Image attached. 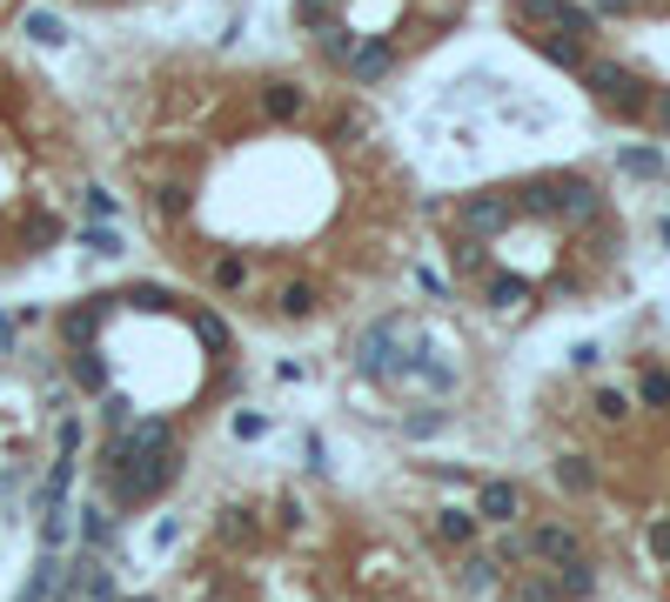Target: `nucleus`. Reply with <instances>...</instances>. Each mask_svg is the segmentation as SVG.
I'll return each mask as SVG.
<instances>
[{
    "mask_svg": "<svg viewBox=\"0 0 670 602\" xmlns=\"http://www.w3.org/2000/svg\"><path fill=\"white\" fill-rule=\"evenodd\" d=\"M21 14H27V0H0V27H14Z\"/></svg>",
    "mask_w": 670,
    "mask_h": 602,
    "instance_id": "nucleus-21",
    "label": "nucleus"
},
{
    "mask_svg": "<svg viewBox=\"0 0 670 602\" xmlns=\"http://www.w3.org/2000/svg\"><path fill=\"white\" fill-rule=\"evenodd\" d=\"M549 475H557L564 496H590V489H597V462H590V456H557Z\"/></svg>",
    "mask_w": 670,
    "mask_h": 602,
    "instance_id": "nucleus-10",
    "label": "nucleus"
},
{
    "mask_svg": "<svg viewBox=\"0 0 670 602\" xmlns=\"http://www.w3.org/2000/svg\"><path fill=\"white\" fill-rule=\"evenodd\" d=\"M523 542H530V555H536V562H549V569L583 555V536L570 529V522H530V536H523Z\"/></svg>",
    "mask_w": 670,
    "mask_h": 602,
    "instance_id": "nucleus-5",
    "label": "nucleus"
},
{
    "mask_svg": "<svg viewBox=\"0 0 670 602\" xmlns=\"http://www.w3.org/2000/svg\"><path fill=\"white\" fill-rule=\"evenodd\" d=\"M549 589H557V602H583L597 595V562L577 555V562H557V576H549Z\"/></svg>",
    "mask_w": 670,
    "mask_h": 602,
    "instance_id": "nucleus-8",
    "label": "nucleus"
},
{
    "mask_svg": "<svg viewBox=\"0 0 670 602\" xmlns=\"http://www.w3.org/2000/svg\"><path fill=\"white\" fill-rule=\"evenodd\" d=\"M617 168H623V175H637V181H663V154H657V148H623V154H617Z\"/></svg>",
    "mask_w": 670,
    "mask_h": 602,
    "instance_id": "nucleus-12",
    "label": "nucleus"
},
{
    "mask_svg": "<svg viewBox=\"0 0 670 602\" xmlns=\"http://www.w3.org/2000/svg\"><path fill=\"white\" fill-rule=\"evenodd\" d=\"M637 401L657 409V415H670V369H644L637 375Z\"/></svg>",
    "mask_w": 670,
    "mask_h": 602,
    "instance_id": "nucleus-14",
    "label": "nucleus"
},
{
    "mask_svg": "<svg viewBox=\"0 0 670 602\" xmlns=\"http://www.w3.org/2000/svg\"><path fill=\"white\" fill-rule=\"evenodd\" d=\"M81 542H88V555L114 549V522H108V509H101V502H94V509H81Z\"/></svg>",
    "mask_w": 670,
    "mask_h": 602,
    "instance_id": "nucleus-13",
    "label": "nucleus"
},
{
    "mask_svg": "<svg viewBox=\"0 0 670 602\" xmlns=\"http://www.w3.org/2000/svg\"><path fill=\"white\" fill-rule=\"evenodd\" d=\"M590 409H597V422H630V395L623 388H597V395H590Z\"/></svg>",
    "mask_w": 670,
    "mask_h": 602,
    "instance_id": "nucleus-15",
    "label": "nucleus"
},
{
    "mask_svg": "<svg viewBox=\"0 0 670 602\" xmlns=\"http://www.w3.org/2000/svg\"><path fill=\"white\" fill-rule=\"evenodd\" d=\"M597 361H604V348H597V342H577V348H570V369H583V375L597 369Z\"/></svg>",
    "mask_w": 670,
    "mask_h": 602,
    "instance_id": "nucleus-20",
    "label": "nucleus"
},
{
    "mask_svg": "<svg viewBox=\"0 0 670 602\" xmlns=\"http://www.w3.org/2000/svg\"><path fill=\"white\" fill-rule=\"evenodd\" d=\"M657 234H663V248H670V215H663V221H657Z\"/></svg>",
    "mask_w": 670,
    "mask_h": 602,
    "instance_id": "nucleus-22",
    "label": "nucleus"
},
{
    "mask_svg": "<svg viewBox=\"0 0 670 602\" xmlns=\"http://www.w3.org/2000/svg\"><path fill=\"white\" fill-rule=\"evenodd\" d=\"M577 80L590 88V101H597L604 114H617V120H644L650 114V80L637 67H623V61H597V54H590L577 67Z\"/></svg>",
    "mask_w": 670,
    "mask_h": 602,
    "instance_id": "nucleus-4",
    "label": "nucleus"
},
{
    "mask_svg": "<svg viewBox=\"0 0 670 602\" xmlns=\"http://www.w3.org/2000/svg\"><path fill=\"white\" fill-rule=\"evenodd\" d=\"M81 114L141 234L208 302L308 329L409 261L396 141L369 94L308 61L135 48Z\"/></svg>",
    "mask_w": 670,
    "mask_h": 602,
    "instance_id": "nucleus-1",
    "label": "nucleus"
},
{
    "mask_svg": "<svg viewBox=\"0 0 670 602\" xmlns=\"http://www.w3.org/2000/svg\"><path fill=\"white\" fill-rule=\"evenodd\" d=\"M114 201L81 101L0 40V274L41 268Z\"/></svg>",
    "mask_w": 670,
    "mask_h": 602,
    "instance_id": "nucleus-2",
    "label": "nucleus"
},
{
    "mask_svg": "<svg viewBox=\"0 0 670 602\" xmlns=\"http://www.w3.org/2000/svg\"><path fill=\"white\" fill-rule=\"evenodd\" d=\"M235 435H242V441H262V435H268V415L242 409V415H235Z\"/></svg>",
    "mask_w": 670,
    "mask_h": 602,
    "instance_id": "nucleus-18",
    "label": "nucleus"
},
{
    "mask_svg": "<svg viewBox=\"0 0 670 602\" xmlns=\"http://www.w3.org/2000/svg\"><path fill=\"white\" fill-rule=\"evenodd\" d=\"M644 549H650V562H657V569H670V515H657L650 529H644Z\"/></svg>",
    "mask_w": 670,
    "mask_h": 602,
    "instance_id": "nucleus-16",
    "label": "nucleus"
},
{
    "mask_svg": "<svg viewBox=\"0 0 670 602\" xmlns=\"http://www.w3.org/2000/svg\"><path fill=\"white\" fill-rule=\"evenodd\" d=\"M469 595H483V589H496L503 582V562L496 555H483V549H463V576H456Z\"/></svg>",
    "mask_w": 670,
    "mask_h": 602,
    "instance_id": "nucleus-11",
    "label": "nucleus"
},
{
    "mask_svg": "<svg viewBox=\"0 0 670 602\" xmlns=\"http://www.w3.org/2000/svg\"><path fill=\"white\" fill-rule=\"evenodd\" d=\"M477 509H437V542H450V549H477Z\"/></svg>",
    "mask_w": 670,
    "mask_h": 602,
    "instance_id": "nucleus-9",
    "label": "nucleus"
},
{
    "mask_svg": "<svg viewBox=\"0 0 670 602\" xmlns=\"http://www.w3.org/2000/svg\"><path fill=\"white\" fill-rule=\"evenodd\" d=\"M644 120H650V128L670 141V88H650V114H644Z\"/></svg>",
    "mask_w": 670,
    "mask_h": 602,
    "instance_id": "nucleus-17",
    "label": "nucleus"
},
{
    "mask_svg": "<svg viewBox=\"0 0 670 602\" xmlns=\"http://www.w3.org/2000/svg\"><path fill=\"white\" fill-rule=\"evenodd\" d=\"M215 542H222V549H255V542H262V515L242 509V502L215 509Z\"/></svg>",
    "mask_w": 670,
    "mask_h": 602,
    "instance_id": "nucleus-7",
    "label": "nucleus"
},
{
    "mask_svg": "<svg viewBox=\"0 0 670 602\" xmlns=\"http://www.w3.org/2000/svg\"><path fill=\"white\" fill-rule=\"evenodd\" d=\"M456 21L463 0H295L289 8V27L302 34V61L336 74L356 94L396 80Z\"/></svg>",
    "mask_w": 670,
    "mask_h": 602,
    "instance_id": "nucleus-3",
    "label": "nucleus"
},
{
    "mask_svg": "<svg viewBox=\"0 0 670 602\" xmlns=\"http://www.w3.org/2000/svg\"><path fill=\"white\" fill-rule=\"evenodd\" d=\"M477 522H490V529H517V522H523V489H517V482H483V489H477Z\"/></svg>",
    "mask_w": 670,
    "mask_h": 602,
    "instance_id": "nucleus-6",
    "label": "nucleus"
},
{
    "mask_svg": "<svg viewBox=\"0 0 670 602\" xmlns=\"http://www.w3.org/2000/svg\"><path fill=\"white\" fill-rule=\"evenodd\" d=\"M67 8H88V14H122V8H148V0H67Z\"/></svg>",
    "mask_w": 670,
    "mask_h": 602,
    "instance_id": "nucleus-19",
    "label": "nucleus"
}]
</instances>
